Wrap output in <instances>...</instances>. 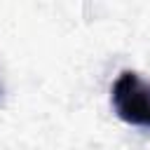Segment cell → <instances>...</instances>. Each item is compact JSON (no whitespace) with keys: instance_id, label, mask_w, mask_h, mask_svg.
Instances as JSON below:
<instances>
[{"instance_id":"obj_1","label":"cell","mask_w":150,"mask_h":150,"mask_svg":"<svg viewBox=\"0 0 150 150\" xmlns=\"http://www.w3.org/2000/svg\"><path fill=\"white\" fill-rule=\"evenodd\" d=\"M110 103L115 115L131 124L150 129V82L134 70H122L110 87Z\"/></svg>"},{"instance_id":"obj_2","label":"cell","mask_w":150,"mask_h":150,"mask_svg":"<svg viewBox=\"0 0 150 150\" xmlns=\"http://www.w3.org/2000/svg\"><path fill=\"white\" fill-rule=\"evenodd\" d=\"M0 96H2V87H0Z\"/></svg>"}]
</instances>
